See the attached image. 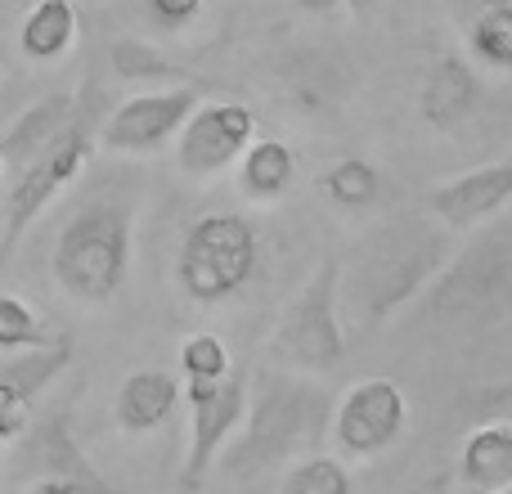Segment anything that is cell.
Wrapping results in <instances>:
<instances>
[{
    "label": "cell",
    "mask_w": 512,
    "mask_h": 494,
    "mask_svg": "<svg viewBox=\"0 0 512 494\" xmlns=\"http://www.w3.org/2000/svg\"><path fill=\"white\" fill-rule=\"evenodd\" d=\"M54 283L77 301H113L131 274V207L86 203L59 230L50 256Z\"/></svg>",
    "instance_id": "cell-2"
},
{
    "label": "cell",
    "mask_w": 512,
    "mask_h": 494,
    "mask_svg": "<svg viewBox=\"0 0 512 494\" xmlns=\"http://www.w3.org/2000/svg\"><path fill=\"white\" fill-rule=\"evenodd\" d=\"M306 14H337V9H346V0H297Z\"/></svg>",
    "instance_id": "cell-29"
},
{
    "label": "cell",
    "mask_w": 512,
    "mask_h": 494,
    "mask_svg": "<svg viewBox=\"0 0 512 494\" xmlns=\"http://www.w3.org/2000/svg\"><path fill=\"white\" fill-rule=\"evenodd\" d=\"M463 41L490 68H512V0H454Z\"/></svg>",
    "instance_id": "cell-18"
},
{
    "label": "cell",
    "mask_w": 512,
    "mask_h": 494,
    "mask_svg": "<svg viewBox=\"0 0 512 494\" xmlns=\"http://www.w3.org/2000/svg\"><path fill=\"white\" fill-rule=\"evenodd\" d=\"M328 418H333L328 391L288 378V373H265L248 396L239 436L225 445V468L234 477H256L265 468L301 459L324 436Z\"/></svg>",
    "instance_id": "cell-1"
},
{
    "label": "cell",
    "mask_w": 512,
    "mask_h": 494,
    "mask_svg": "<svg viewBox=\"0 0 512 494\" xmlns=\"http://www.w3.org/2000/svg\"><path fill=\"white\" fill-rule=\"evenodd\" d=\"M274 494H355L351 468L333 454H301L288 463Z\"/></svg>",
    "instance_id": "cell-22"
},
{
    "label": "cell",
    "mask_w": 512,
    "mask_h": 494,
    "mask_svg": "<svg viewBox=\"0 0 512 494\" xmlns=\"http://www.w3.org/2000/svg\"><path fill=\"white\" fill-rule=\"evenodd\" d=\"M189 450L180 468V486L203 490L207 472L225 454V445L239 436L243 414H248V382L239 373H225L216 382H189Z\"/></svg>",
    "instance_id": "cell-7"
},
{
    "label": "cell",
    "mask_w": 512,
    "mask_h": 494,
    "mask_svg": "<svg viewBox=\"0 0 512 494\" xmlns=\"http://www.w3.org/2000/svg\"><path fill=\"white\" fill-rule=\"evenodd\" d=\"M72 41H77V9H72V0H36L27 9L23 27H18V45L36 63L63 59L72 50Z\"/></svg>",
    "instance_id": "cell-19"
},
{
    "label": "cell",
    "mask_w": 512,
    "mask_h": 494,
    "mask_svg": "<svg viewBox=\"0 0 512 494\" xmlns=\"http://www.w3.org/2000/svg\"><path fill=\"white\" fill-rule=\"evenodd\" d=\"M512 203V162H490V167H472L459 180L432 189L427 207L441 225L450 230H472V225L490 221Z\"/></svg>",
    "instance_id": "cell-12"
},
{
    "label": "cell",
    "mask_w": 512,
    "mask_h": 494,
    "mask_svg": "<svg viewBox=\"0 0 512 494\" xmlns=\"http://www.w3.org/2000/svg\"><path fill=\"white\" fill-rule=\"evenodd\" d=\"M459 477L468 490L495 494L512 486V423H486L468 432L459 450Z\"/></svg>",
    "instance_id": "cell-17"
},
{
    "label": "cell",
    "mask_w": 512,
    "mask_h": 494,
    "mask_svg": "<svg viewBox=\"0 0 512 494\" xmlns=\"http://www.w3.org/2000/svg\"><path fill=\"white\" fill-rule=\"evenodd\" d=\"M405 418H409V400L400 391V382L360 378L333 405L328 436L342 450V459H373V454L391 450L405 436Z\"/></svg>",
    "instance_id": "cell-8"
},
{
    "label": "cell",
    "mask_w": 512,
    "mask_h": 494,
    "mask_svg": "<svg viewBox=\"0 0 512 494\" xmlns=\"http://www.w3.org/2000/svg\"><path fill=\"white\" fill-rule=\"evenodd\" d=\"M256 252H261V243H256V230L243 216L234 212L203 216L185 234V247L176 256V279L189 301L221 306L252 279Z\"/></svg>",
    "instance_id": "cell-4"
},
{
    "label": "cell",
    "mask_w": 512,
    "mask_h": 494,
    "mask_svg": "<svg viewBox=\"0 0 512 494\" xmlns=\"http://www.w3.org/2000/svg\"><path fill=\"white\" fill-rule=\"evenodd\" d=\"M59 333L45 328V319L27 306L14 292H0V351H36V346H50Z\"/></svg>",
    "instance_id": "cell-24"
},
{
    "label": "cell",
    "mask_w": 512,
    "mask_h": 494,
    "mask_svg": "<svg viewBox=\"0 0 512 494\" xmlns=\"http://www.w3.org/2000/svg\"><path fill=\"white\" fill-rule=\"evenodd\" d=\"M346 5H351L355 14H369V9H373V0H346Z\"/></svg>",
    "instance_id": "cell-30"
},
{
    "label": "cell",
    "mask_w": 512,
    "mask_h": 494,
    "mask_svg": "<svg viewBox=\"0 0 512 494\" xmlns=\"http://www.w3.org/2000/svg\"><path fill=\"white\" fill-rule=\"evenodd\" d=\"M68 360H72V337L59 333L50 346H36V351H14V360L0 364V382H5V387H14L18 396L36 400L63 369H68Z\"/></svg>",
    "instance_id": "cell-21"
},
{
    "label": "cell",
    "mask_w": 512,
    "mask_h": 494,
    "mask_svg": "<svg viewBox=\"0 0 512 494\" xmlns=\"http://www.w3.org/2000/svg\"><path fill=\"white\" fill-rule=\"evenodd\" d=\"M23 463L27 472H32V481H50V477H104V472L90 463V454L77 445V436H72L68 427V414H50L32 427H27L23 436Z\"/></svg>",
    "instance_id": "cell-14"
},
{
    "label": "cell",
    "mask_w": 512,
    "mask_h": 494,
    "mask_svg": "<svg viewBox=\"0 0 512 494\" xmlns=\"http://www.w3.org/2000/svg\"><path fill=\"white\" fill-rule=\"evenodd\" d=\"M495 494H512V486H508V490H495Z\"/></svg>",
    "instance_id": "cell-32"
},
{
    "label": "cell",
    "mask_w": 512,
    "mask_h": 494,
    "mask_svg": "<svg viewBox=\"0 0 512 494\" xmlns=\"http://www.w3.org/2000/svg\"><path fill=\"white\" fill-rule=\"evenodd\" d=\"M239 180L248 198L270 203V198L288 194V185L297 180V153L283 140H252L239 158Z\"/></svg>",
    "instance_id": "cell-20"
},
{
    "label": "cell",
    "mask_w": 512,
    "mask_h": 494,
    "mask_svg": "<svg viewBox=\"0 0 512 494\" xmlns=\"http://www.w3.org/2000/svg\"><path fill=\"white\" fill-rule=\"evenodd\" d=\"M481 99V81L477 72L468 68V59L459 54H441V59L427 68L423 77V90H418V113L432 131H454L472 117Z\"/></svg>",
    "instance_id": "cell-13"
},
{
    "label": "cell",
    "mask_w": 512,
    "mask_h": 494,
    "mask_svg": "<svg viewBox=\"0 0 512 494\" xmlns=\"http://www.w3.org/2000/svg\"><path fill=\"white\" fill-rule=\"evenodd\" d=\"M198 108L194 86L176 90H149L135 95L126 104H117L99 126V144L108 153H153L162 144H171L180 135V126L189 122V113Z\"/></svg>",
    "instance_id": "cell-10"
},
{
    "label": "cell",
    "mask_w": 512,
    "mask_h": 494,
    "mask_svg": "<svg viewBox=\"0 0 512 494\" xmlns=\"http://www.w3.org/2000/svg\"><path fill=\"white\" fill-rule=\"evenodd\" d=\"M149 9H153V18H158V23L180 27V23H189V18L203 9V0H149Z\"/></svg>",
    "instance_id": "cell-28"
},
{
    "label": "cell",
    "mask_w": 512,
    "mask_h": 494,
    "mask_svg": "<svg viewBox=\"0 0 512 494\" xmlns=\"http://www.w3.org/2000/svg\"><path fill=\"white\" fill-rule=\"evenodd\" d=\"M252 140H256V113L248 104H234V99L203 104L180 126L176 162H180V171L194 180L221 176L225 167H234V162L243 158V149H248Z\"/></svg>",
    "instance_id": "cell-9"
},
{
    "label": "cell",
    "mask_w": 512,
    "mask_h": 494,
    "mask_svg": "<svg viewBox=\"0 0 512 494\" xmlns=\"http://www.w3.org/2000/svg\"><path fill=\"white\" fill-rule=\"evenodd\" d=\"M90 153H95V135H90L86 104H81L77 122H72L68 131L50 144V149H41L23 171H18L14 194H9V203H5V230H0V270L9 265L18 239H23V234L36 225V216H41L45 207H50L54 198H59L63 189H68L72 180L86 171Z\"/></svg>",
    "instance_id": "cell-5"
},
{
    "label": "cell",
    "mask_w": 512,
    "mask_h": 494,
    "mask_svg": "<svg viewBox=\"0 0 512 494\" xmlns=\"http://www.w3.org/2000/svg\"><path fill=\"white\" fill-rule=\"evenodd\" d=\"M450 261V239L445 230L427 221H400L378 230L360 252V306L369 319H387L400 310L441 265Z\"/></svg>",
    "instance_id": "cell-3"
},
{
    "label": "cell",
    "mask_w": 512,
    "mask_h": 494,
    "mask_svg": "<svg viewBox=\"0 0 512 494\" xmlns=\"http://www.w3.org/2000/svg\"><path fill=\"white\" fill-rule=\"evenodd\" d=\"M0 5H5V0H0Z\"/></svg>",
    "instance_id": "cell-33"
},
{
    "label": "cell",
    "mask_w": 512,
    "mask_h": 494,
    "mask_svg": "<svg viewBox=\"0 0 512 494\" xmlns=\"http://www.w3.org/2000/svg\"><path fill=\"white\" fill-rule=\"evenodd\" d=\"M319 189L328 194V203L360 212V207H373V203H378L382 176H378V167H373V162H364V158H342V162H333V167L319 176Z\"/></svg>",
    "instance_id": "cell-23"
},
{
    "label": "cell",
    "mask_w": 512,
    "mask_h": 494,
    "mask_svg": "<svg viewBox=\"0 0 512 494\" xmlns=\"http://www.w3.org/2000/svg\"><path fill=\"white\" fill-rule=\"evenodd\" d=\"M81 113V99L68 95V90H59V95H45L36 99L27 113H18V122L5 131V140H0V153H5V167L23 171L27 162L36 158L41 149H50L54 140H59L63 131H68L72 122H77Z\"/></svg>",
    "instance_id": "cell-15"
},
{
    "label": "cell",
    "mask_w": 512,
    "mask_h": 494,
    "mask_svg": "<svg viewBox=\"0 0 512 494\" xmlns=\"http://www.w3.org/2000/svg\"><path fill=\"white\" fill-rule=\"evenodd\" d=\"M176 405H180V382L171 378L167 369H140V373H131V378H122L113 414H117L122 432L149 436L176 414Z\"/></svg>",
    "instance_id": "cell-16"
},
{
    "label": "cell",
    "mask_w": 512,
    "mask_h": 494,
    "mask_svg": "<svg viewBox=\"0 0 512 494\" xmlns=\"http://www.w3.org/2000/svg\"><path fill=\"white\" fill-rule=\"evenodd\" d=\"M108 63H113V72L122 81H162L171 77V59L158 50V45L140 41V36H122V41H113V50H108Z\"/></svg>",
    "instance_id": "cell-25"
},
{
    "label": "cell",
    "mask_w": 512,
    "mask_h": 494,
    "mask_svg": "<svg viewBox=\"0 0 512 494\" xmlns=\"http://www.w3.org/2000/svg\"><path fill=\"white\" fill-rule=\"evenodd\" d=\"M508 239H490V243H472L459 261L445 270V279L436 283L432 310L436 319H459V315H481V310H495V297L508 283Z\"/></svg>",
    "instance_id": "cell-11"
},
{
    "label": "cell",
    "mask_w": 512,
    "mask_h": 494,
    "mask_svg": "<svg viewBox=\"0 0 512 494\" xmlns=\"http://www.w3.org/2000/svg\"><path fill=\"white\" fill-rule=\"evenodd\" d=\"M0 171H5V153H0Z\"/></svg>",
    "instance_id": "cell-31"
},
{
    "label": "cell",
    "mask_w": 512,
    "mask_h": 494,
    "mask_svg": "<svg viewBox=\"0 0 512 494\" xmlns=\"http://www.w3.org/2000/svg\"><path fill=\"white\" fill-rule=\"evenodd\" d=\"M337 283H342V265L319 261V270L292 297V306L279 319V333H274V351L306 373H333L346 355V333L337 319Z\"/></svg>",
    "instance_id": "cell-6"
},
{
    "label": "cell",
    "mask_w": 512,
    "mask_h": 494,
    "mask_svg": "<svg viewBox=\"0 0 512 494\" xmlns=\"http://www.w3.org/2000/svg\"><path fill=\"white\" fill-rule=\"evenodd\" d=\"M32 494H126L117 490L108 477H50V481H32Z\"/></svg>",
    "instance_id": "cell-27"
},
{
    "label": "cell",
    "mask_w": 512,
    "mask_h": 494,
    "mask_svg": "<svg viewBox=\"0 0 512 494\" xmlns=\"http://www.w3.org/2000/svg\"><path fill=\"white\" fill-rule=\"evenodd\" d=\"M180 369L189 382H216L230 373V346L216 333H194L180 342Z\"/></svg>",
    "instance_id": "cell-26"
}]
</instances>
